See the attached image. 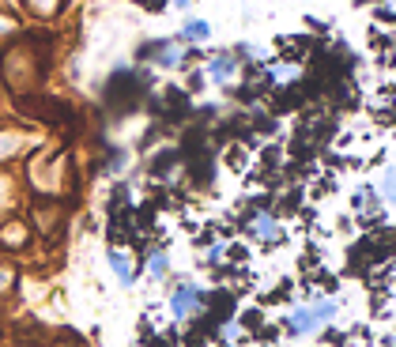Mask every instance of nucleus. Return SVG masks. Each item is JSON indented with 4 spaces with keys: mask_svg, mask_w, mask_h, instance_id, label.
I'll return each instance as SVG.
<instances>
[{
    "mask_svg": "<svg viewBox=\"0 0 396 347\" xmlns=\"http://www.w3.org/2000/svg\"><path fill=\"white\" fill-rule=\"evenodd\" d=\"M336 313V302H317V306H310V309H294V317H291V332H313L321 321H328V317Z\"/></svg>",
    "mask_w": 396,
    "mask_h": 347,
    "instance_id": "obj_1",
    "label": "nucleus"
},
{
    "mask_svg": "<svg viewBox=\"0 0 396 347\" xmlns=\"http://www.w3.org/2000/svg\"><path fill=\"white\" fill-rule=\"evenodd\" d=\"M197 306H200V290H197V287H181L178 295L170 298V309H174V317H189Z\"/></svg>",
    "mask_w": 396,
    "mask_h": 347,
    "instance_id": "obj_2",
    "label": "nucleus"
},
{
    "mask_svg": "<svg viewBox=\"0 0 396 347\" xmlns=\"http://www.w3.org/2000/svg\"><path fill=\"white\" fill-rule=\"evenodd\" d=\"M109 268H114V276L121 279V283L128 287L132 283V265H128V257L125 253H117V249H109Z\"/></svg>",
    "mask_w": 396,
    "mask_h": 347,
    "instance_id": "obj_3",
    "label": "nucleus"
},
{
    "mask_svg": "<svg viewBox=\"0 0 396 347\" xmlns=\"http://www.w3.org/2000/svg\"><path fill=\"white\" fill-rule=\"evenodd\" d=\"M253 234H257L261 242H272V238H280V227H275V219H268V215H257Z\"/></svg>",
    "mask_w": 396,
    "mask_h": 347,
    "instance_id": "obj_4",
    "label": "nucleus"
},
{
    "mask_svg": "<svg viewBox=\"0 0 396 347\" xmlns=\"http://www.w3.org/2000/svg\"><path fill=\"white\" fill-rule=\"evenodd\" d=\"M234 68H238V61H234V57H219V61H211V68H208V72H211V80H227Z\"/></svg>",
    "mask_w": 396,
    "mask_h": 347,
    "instance_id": "obj_5",
    "label": "nucleus"
},
{
    "mask_svg": "<svg viewBox=\"0 0 396 347\" xmlns=\"http://www.w3.org/2000/svg\"><path fill=\"white\" fill-rule=\"evenodd\" d=\"M185 38H208V23L204 20H189L185 23Z\"/></svg>",
    "mask_w": 396,
    "mask_h": 347,
    "instance_id": "obj_6",
    "label": "nucleus"
},
{
    "mask_svg": "<svg viewBox=\"0 0 396 347\" xmlns=\"http://www.w3.org/2000/svg\"><path fill=\"white\" fill-rule=\"evenodd\" d=\"M151 276L155 279L167 276V253H151Z\"/></svg>",
    "mask_w": 396,
    "mask_h": 347,
    "instance_id": "obj_7",
    "label": "nucleus"
},
{
    "mask_svg": "<svg viewBox=\"0 0 396 347\" xmlns=\"http://www.w3.org/2000/svg\"><path fill=\"white\" fill-rule=\"evenodd\" d=\"M23 242V227H8L4 230V246H20Z\"/></svg>",
    "mask_w": 396,
    "mask_h": 347,
    "instance_id": "obj_8",
    "label": "nucleus"
},
{
    "mask_svg": "<svg viewBox=\"0 0 396 347\" xmlns=\"http://www.w3.org/2000/svg\"><path fill=\"white\" fill-rule=\"evenodd\" d=\"M8 283H12V272H8V268H4V272H0V290H4Z\"/></svg>",
    "mask_w": 396,
    "mask_h": 347,
    "instance_id": "obj_9",
    "label": "nucleus"
},
{
    "mask_svg": "<svg viewBox=\"0 0 396 347\" xmlns=\"http://www.w3.org/2000/svg\"><path fill=\"white\" fill-rule=\"evenodd\" d=\"M140 4H151V8H162V0H140Z\"/></svg>",
    "mask_w": 396,
    "mask_h": 347,
    "instance_id": "obj_10",
    "label": "nucleus"
}]
</instances>
